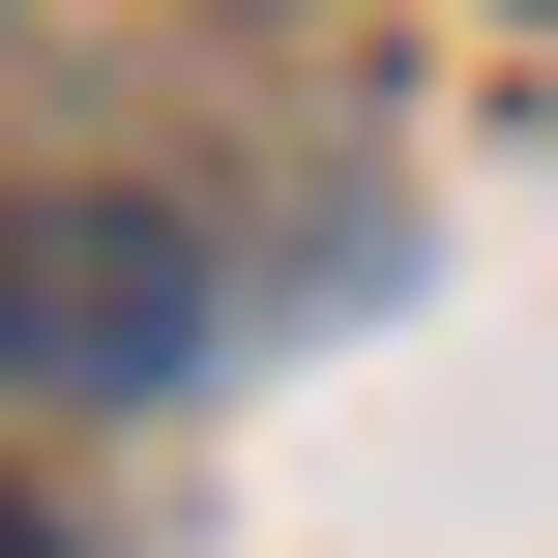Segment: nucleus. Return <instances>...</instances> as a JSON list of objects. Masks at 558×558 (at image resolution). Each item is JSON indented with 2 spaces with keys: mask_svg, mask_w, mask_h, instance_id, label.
I'll return each instance as SVG.
<instances>
[{
  "mask_svg": "<svg viewBox=\"0 0 558 558\" xmlns=\"http://www.w3.org/2000/svg\"><path fill=\"white\" fill-rule=\"evenodd\" d=\"M177 353H206V235L177 206H118V177L0 206V412H147Z\"/></svg>",
  "mask_w": 558,
  "mask_h": 558,
  "instance_id": "1",
  "label": "nucleus"
},
{
  "mask_svg": "<svg viewBox=\"0 0 558 558\" xmlns=\"http://www.w3.org/2000/svg\"><path fill=\"white\" fill-rule=\"evenodd\" d=\"M0 558H59V530H29V500H0Z\"/></svg>",
  "mask_w": 558,
  "mask_h": 558,
  "instance_id": "2",
  "label": "nucleus"
}]
</instances>
